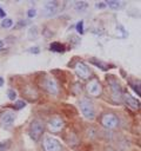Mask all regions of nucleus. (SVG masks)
<instances>
[{
	"instance_id": "obj_1",
	"label": "nucleus",
	"mask_w": 141,
	"mask_h": 151,
	"mask_svg": "<svg viewBox=\"0 0 141 151\" xmlns=\"http://www.w3.org/2000/svg\"><path fill=\"white\" fill-rule=\"evenodd\" d=\"M79 106H80V111H81V113L83 114L85 118H87L89 120L95 118V110H94L93 103L89 99H87V98L80 99Z\"/></svg>"
},
{
	"instance_id": "obj_2",
	"label": "nucleus",
	"mask_w": 141,
	"mask_h": 151,
	"mask_svg": "<svg viewBox=\"0 0 141 151\" xmlns=\"http://www.w3.org/2000/svg\"><path fill=\"white\" fill-rule=\"evenodd\" d=\"M43 132V124L40 120H33L29 125V136L33 140H39Z\"/></svg>"
},
{
	"instance_id": "obj_3",
	"label": "nucleus",
	"mask_w": 141,
	"mask_h": 151,
	"mask_svg": "<svg viewBox=\"0 0 141 151\" xmlns=\"http://www.w3.org/2000/svg\"><path fill=\"white\" fill-rule=\"evenodd\" d=\"M43 149L45 151H61V144L55 138L46 136L43 138Z\"/></svg>"
},
{
	"instance_id": "obj_4",
	"label": "nucleus",
	"mask_w": 141,
	"mask_h": 151,
	"mask_svg": "<svg viewBox=\"0 0 141 151\" xmlns=\"http://www.w3.org/2000/svg\"><path fill=\"white\" fill-rule=\"evenodd\" d=\"M58 9H59L58 1H47L42 9V15L45 18H52L58 13Z\"/></svg>"
},
{
	"instance_id": "obj_5",
	"label": "nucleus",
	"mask_w": 141,
	"mask_h": 151,
	"mask_svg": "<svg viewBox=\"0 0 141 151\" xmlns=\"http://www.w3.org/2000/svg\"><path fill=\"white\" fill-rule=\"evenodd\" d=\"M101 124L107 129H115L119 124L118 117L113 113H106L101 118Z\"/></svg>"
},
{
	"instance_id": "obj_6",
	"label": "nucleus",
	"mask_w": 141,
	"mask_h": 151,
	"mask_svg": "<svg viewBox=\"0 0 141 151\" xmlns=\"http://www.w3.org/2000/svg\"><path fill=\"white\" fill-rule=\"evenodd\" d=\"M43 87H45V90H46L49 94L56 96V94L59 93V86H58L56 81H55L53 78L47 77V78L43 80Z\"/></svg>"
},
{
	"instance_id": "obj_7",
	"label": "nucleus",
	"mask_w": 141,
	"mask_h": 151,
	"mask_svg": "<svg viewBox=\"0 0 141 151\" xmlns=\"http://www.w3.org/2000/svg\"><path fill=\"white\" fill-rule=\"evenodd\" d=\"M15 120V113L12 111H6L0 116V124L5 127L11 126Z\"/></svg>"
},
{
	"instance_id": "obj_8",
	"label": "nucleus",
	"mask_w": 141,
	"mask_h": 151,
	"mask_svg": "<svg viewBox=\"0 0 141 151\" xmlns=\"http://www.w3.org/2000/svg\"><path fill=\"white\" fill-rule=\"evenodd\" d=\"M65 123L60 117H52L48 122V127L52 132H59L63 127Z\"/></svg>"
},
{
	"instance_id": "obj_9",
	"label": "nucleus",
	"mask_w": 141,
	"mask_h": 151,
	"mask_svg": "<svg viewBox=\"0 0 141 151\" xmlns=\"http://www.w3.org/2000/svg\"><path fill=\"white\" fill-rule=\"evenodd\" d=\"M101 84L96 79H93L87 84V91L90 96H99L101 93Z\"/></svg>"
},
{
	"instance_id": "obj_10",
	"label": "nucleus",
	"mask_w": 141,
	"mask_h": 151,
	"mask_svg": "<svg viewBox=\"0 0 141 151\" xmlns=\"http://www.w3.org/2000/svg\"><path fill=\"white\" fill-rule=\"evenodd\" d=\"M109 85L112 88V93H113V99L115 101H120L121 99V87L119 85V83L115 79H109Z\"/></svg>"
},
{
	"instance_id": "obj_11",
	"label": "nucleus",
	"mask_w": 141,
	"mask_h": 151,
	"mask_svg": "<svg viewBox=\"0 0 141 151\" xmlns=\"http://www.w3.org/2000/svg\"><path fill=\"white\" fill-rule=\"evenodd\" d=\"M75 73L80 78H82V79H87L89 77V74H90L88 66L86 64H83V63H78L76 64V66H75Z\"/></svg>"
},
{
	"instance_id": "obj_12",
	"label": "nucleus",
	"mask_w": 141,
	"mask_h": 151,
	"mask_svg": "<svg viewBox=\"0 0 141 151\" xmlns=\"http://www.w3.org/2000/svg\"><path fill=\"white\" fill-rule=\"evenodd\" d=\"M123 99H125L126 104H127L128 106H130L132 109H139V107H140V103H139V100H137L136 98L132 97L130 94H128V93L123 94Z\"/></svg>"
},
{
	"instance_id": "obj_13",
	"label": "nucleus",
	"mask_w": 141,
	"mask_h": 151,
	"mask_svg": "<svg viewBox=\"0 0 141 151\" xmlns=\"http://www.w3.org/2000/svg\"><path fill=\"white\" fill-rule=\"evenodd\" d=\"M88 8V4L86 1H75L74 2V9L78 13H83Z\"/></svg>"
},
{
	"instance_id": "obj_14",
	"label": "nucleus",
	"mask_w": 141,
	"mask_h": 151,
	"mask_svg": "<svg viewBox=\"0 0 141 151\" xmlns=\"http://www.w3.org/2000/svg\"><path fill=\"white\" fill-rule=\"evenodd\" d=\"M39 35V28L36 26H31L27 31V37L29 39H36Z\"/></svg>"
},
{
	"instance_id": "obj_15",
	"label": "nucleus",
	"mask_w": 141,
	"mask_h": 151,
	"mask_svg": "<svg viewBox=\"0 0 141 151\" xmlns=\"http://www.w3.org/2000/svg\"><path fill=\"white\" fill-rule=\"evenodd\" d=\"M121 5H122V2H121V1H116V0H109V1L106 2V6H108V7H109L110 9H113V11L119 9Z\"/></svg>"
},
{
	"instance_id": "obj_16",
	"label": "nucleus",
	"mask_w": 141,
	"mask_h": 151,
	"mask_svg": "<svg viewBox=\"0 0 141 151\" xmlns=\"http://www.w3.org/2000/svg\"><path fill=\"white\" fill-rule=\"evenodd\" d=\"M49 48H51V51H54V52H63L65 51L63 45H61L60 42H52Z\"/></svg>"
},
{
	"instance_id": "obj_17",
	"label": "nucleus",
	"mask_w": 141,
	"mask_h": 151,
	"mask_svg": "<svg viewBox=\"0 0 141 151\" xmlns=\"http://www.w3.org/2000/svg\"><path fill=\"white\" fill-rule=\"evenodd\" d=\"M12 26H13V20L12 19H9V18L2 19V21H1V27L2 28H9Z\"/></svg>"
},
{
	"instance_id": "obj_18",
	"label": "nucleus",
	"mask_w": 141,
	"mask_h": 151,
	"mask_svg": "<svg viewBox=\"0 0 141 151\" xmlns=\"http://www.w3.org/2000/svg\"><path fill=\"white\" fill-rule=\"evenodd\" d=\"M11 146V142L7 140H0V151H6Z\"/></svg>"
},
{
	"instance_id": "obj_19",
	"label": "nucleus",
	"mask_w": 141,
	"mask_h": 151,
	"mask_svg": "<svg viewBox=\"0 0 141 151\" xmlns=\"http://www.w3.org/2000/svg\"><path fill=\"white\" fill-rule=\"evenodd\" d=\"M7 97H8L9 100H15L16 99V92L12 88H8L7 90Z\"/></svg>"
},
{
	"instance_id": "obj_20",
	"label": "nucleus",
	"mask_w": 141,
	"mask_h": 151,
	"mask_svg": "<svg viewBox=\"0 0 141 151\" xmlns=\"http://www.w3.org/2000/svg\"><path fill=\"white\" fill-rule=\"evenodd\" d=\"M26 106V103L24 101V100H16L15 103H14V109L15 110H20V109H22V107H25Z\"/></svg>"
},
{
	"instance_id": "obj_21",
	"label": "nucleus",
	"mask_w": 141,
	"mask_h": 151,
	"mask_svg": "<svg viewBox=\"0 0 141 151\" xmlns=\"http://www.w3.org/2000/svg\"><path fill=\"white\" fill-rule=\"evenodd\" d=\"M76 31H78V33L83 34V21H82V20H80V21L76 24Z\"/></svg>"
},
{
	"instance_id": "obj_22",
	"label": "nucleus",
	"mask_w": 141,
	"mask_h": 151,
	"mask_svg": "<svg viewBox=\"0 0 141 151\" xmlns=\"http://www.w3.org/2000/svg\"><path fill=\"white\" fill-rule=\"evenodd\" d=\"M35 14H36V11H35V8H29L28 11H27V17L31 19V18H34L35 17Z\"/></svg>"
},
{
	"instance_id": "obj_23",
	"label": "nucleus",
	"mask_w": 141,
	"mask_h": 151,
	"mask_svg": "<svg viewBox=\"0 0 141 151\" xmlns=\"http://www.w3.org/2000/svg\"><path fill=\"white\" fill-rule=\"evenodd\" d=\"M95 6H96V8H99V9H103V8H106V2L100 1V2H96Z\"/></svg>"
},
{
	"instance_id": "obj_24",
	"label": "nucleus",
	"mask_w": 141,
	"mask_h": 151,
	"mask_svg": "<svg viewBox=\"0 0 141 151\" xmlns=\"http://www.w3.org/2000/svg\"><path fill=\"white\" fill-rule=\"evenodd\" d=\"M7 41H8V39H4V40H0V50L5 48V47L7 46Z\"/></svg>"
},
{
	"instance_id": "obj_25",
	"label": "nucleus",
	"mask_w": 141,
	"mask_h": 151,
	"mask_svg": "<svg viewBox=\"0 0 141 151\" xmlns=\"http://www.w3.org/2000/svg\"><path fill=\"white\" fill-rule=\"evenodd\" d=\"M31 53H34V54H38L39 52H40V50H39V47H31L29 50H28Z\"/></svg>"
},
{
	"instance_id": "obj_26",
	"label": "nucleus",
	"mask_w": 141,
	"mask_h": 151,
	"mask_svg": "<svg viewBox=\"0 0 141 151\" xmlns=\"http://www.w3.org/2000/svg\"><path fill=\"white\" fill-rule=\"evenodd\" d=\"M28 24V21H24V20H20L18 24H16V28H20L21 26H25V25H27Z\"/></svg>"
},
{
	"instance_id": "obj_27",
	"label": "nucleus",
	"mask_w": 141,
	"mask_h": 151,
	"mask_svg": "<svg viewBox=\"0 0 141 151\" xmlns=\"http://www.w3.org/2000/svg\"><path fill=\"white\" fill-rule=\"evenodd\" d=\"M5 17H6V13H5V11L0 7V18H2V19H5Z\"/></svg>"
},
{
	"instance_id": "obj_28",
	"label": "nucleus",
	"mask_w": 141,
	"mask_h": 151,
	"mask_svg": "<svg viewBox=\"0 0 141 151\" xmlns=\"http://www.w3.org/2000/svg\"><path fill=\"white\" fill-rule=\"evenodd\" d=\"M4 83H5V80H4V78L2 77H0V87L4 85Z\"/></svg>"
}]
</instances>
